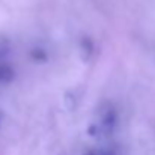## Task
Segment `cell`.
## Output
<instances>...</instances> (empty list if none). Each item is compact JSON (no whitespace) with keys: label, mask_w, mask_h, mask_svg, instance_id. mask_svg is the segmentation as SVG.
Segmentation results:
<instances>
[{"label":"cell","mask_w":155,"mask_h":155,"mask_svg":"<svg viewBox=\"0 0 155 155\" xmlns=\"http://www.w3.org/2000/svg\"><path fill=\"white\" fill-rule=\"evenodd\" d=\"M87 155H97V154H87Z\"/></svg>","instance_id":"7a4b0ae2"},{"label":"cell","mask_w":155,"mask_h":155,"mask_svg":"<svg viewBox=\"0 0 155 155\" xmlns=\"http://www.w3.org/2000/svg\"><path fill=\"white\" fill-rule=\"evenodd\" d=\"M103 155H113L111 152H107V154H103Z\"/></svg>","instance_id":"6da1fadb"}]
</instances>
